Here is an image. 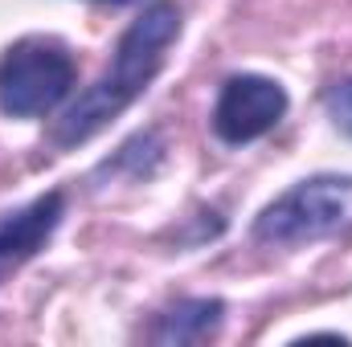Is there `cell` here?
<instances>
[{
  "instance_id": "9c48e42d",
  "label": "cell",
  "mask_w": 352,
  "mask_h": 347,
  "mask_svg": "<svg viewBox=\"0 0 352 347\" xmlns=\"http://www.w3.org/2000/svg\"><path fill=\"white\" fill-rule=\"evenodd\" d=\"M102 4H135V0H102Z\"/></svg>"
},
{
  "instance_id": "ba28073f",
  "label": "cell",
  "mask_w": 352,
  "mask_h": 347,
  "mask_svg": "<svg viewBox=\"0 0 352 347\" xmlns=\"http://www.w3.org/2000/svg\"><path fill=\"white\" fill-rule=\"evenodd\" d=\"M324 106H328V119L352 139V78L332 82L328 94H324Z\"/></svg>"
},
{
  "instance_id": "6da1fadb",
  "label": "cell",
  "mask_w": 352,
  "mask_h": 347,
  "mask_svg": "<svg viewBox=\"0 0 352 347\" xmlns=\"http://www.w3.org/2000/svg\"><path fill=\"white\" fill-rule=\"evenodd\" d=\"M180 37V8L173 0H152L119 37L111 66L90 82L50 127V143L58 152H70L78 143L94 139L102 127H111L135 98H144V90L156 82V74L164 70V58Z\"/></svg>"
},
{
  "instance_id": "5b68a950",
  "label": "cell",
  "mask_w": 352,
  "mask_h": 347,
  "mask_svg": "<svg viewBox=\"0 0 352 347\" xmlns=\"http://www.w3.org/2000/svg\"><path fill=\"white\" fill-rule=\"evenodd\" d=\"M62 217H66V196L62 192H45V196L29 200L21 208L0 213V286L50 246Z\"/></svg>"
},
{
  "instance_id": "52a82bcc",
  "label": "cell",
  "mask_w": 352,
  "mask_h": 347,
  "mask_svg": "<svg viewBox=\"0 0 352 347\" xmlns=\"http://www.w3.org/2000/svg\"><path fill=\"white\" fill-rule=\"evenodd\" d=\"M160 164H164V139H160V131H140V135H131L111 160L98 164L94 180H119V176H127V180H148V176L160 172Z\"/></svg>"
},
{
  "instance_id": "3957f363",
  "label": "cell",
  "mask_w": 352,
  "mask_h": 347,
  "mask_svg": "<svg viewBox=\"0 0 352 347\" xmlns=\"http://www.w3.org/2000/svg\"><path fill=\"white\" fill-rule=\"evenodd\" d=\"M78 78L70 49L54 37H21L0 53V110L8 119H41L58 110Z\"/></svg>"
},
{
  "instance_id": "7a4b0ae2",
  "label": "cell",
  "mask_w": 352,
  "mask_h": 347,
  "mask_svg": "<svg viewBox=\"0 0 352 347\" xmlns=\"http://www.w3.org/2000/svg\"><path fill=\"white\" fill-rule=\"evenodd\" d=\"M352 229V176L320 172L274 196L254 217V241L270 250H299L332 241Z\"/></svg>"
},
{
  "instance_id": "277c9868",
  "label": "cell",
  "mask_w": 352,
  "mask_h": 347,
  "mask_svg": "<svg viewBox=\"0 0 352 347\" xmlns=\"http://www.w3.org/2000/svg\"><path fill=\"white\" fill-rule=\"evenodd\" d=\"M287 106H291V98L274 78H266V74H234V78L221 82V94L213 102V135L221 143H230V147L254 143V139L270 135L283 123Z\"/></svg>"
},
{
  "instance_id": "8992f818",
  "label": "cell",
  "mask_w": 352,
  "mask_h": 347,
  "mask_svg": "<svg viewBox=\"0 0 352 347\" xmlns=\"http://www.w3.org/2000/svg\"><path fill=\"white\" fill-rule=\"evenodd\" d=\"M221 323H226V302L221 298H176L148 327V344L160 347L205 344L221 331Z\"/></svg>"
}]
</instances>
